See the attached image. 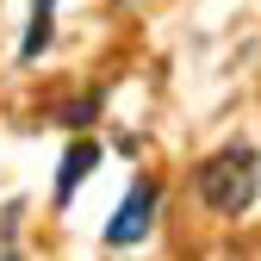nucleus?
I'll return each instance as SVG.
<instances>
[{
  "label": "nucleus",
  "instance_id": "f257e3e1",
  "mask_svg": "<svg viewBox=\"0 0 261 261\" xmlns=\"http://www.w3.org/2000/svg\"><path fill=\"white\" fill-rule=\"evenodd\" d=\"M255 193H261V155L243 149V143H237V149H218L205 168H199V199H205L212 212H224V218L249 212Z\"/></svg>",
  "mask_w": 261,
  "mask_h": 261
},
{
  "label": "nucleus",
  "instance_id": "f03ea898",
  "mask_svg": "<svg viewBox=\"0 0 261 261\" xmlns=\"http://www.w3.org/2000/svg\"><path fill=\"white\" fill-rule=\"evenodd\" d=\"M149 218H155V187H149V180H137V187H130V199L112 212V224H106V243H112V249L137 243V237L149 230Z\"/></svg>",
  "mask_w": 261,
  "mask_h": 261
},
{
  "label": "nucleus",
  "instance_id": "7ed1b4c3",
  "mask_svg": "<svg viewBox=\"0 0 261 261\" xmlns=\"http://www.w3.org/2000/svg\"><path fill=\"white\" fill-rule=\"evenodd\" d=\"M100 168V143H69V155H62V174H56V199H75V187Z\"/></svg>",
  "mask_w": 261,
  "mask_h": 261
}]
</instances>
